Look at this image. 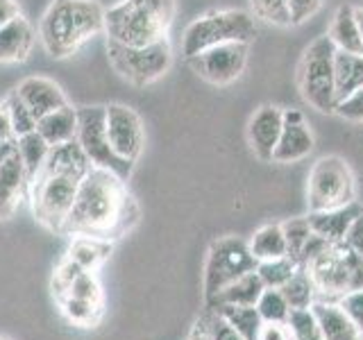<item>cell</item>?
<instances>
[{
	"instance_id": "6da1fadb",
	"label": "cell",
	"mask_w": 363,
	"mask_h": 340,
	"mask_svg": "<svg viewBox=\"0 0 363 340\" xmlns=\"http://www.w3.org/2000/svg\"><path fill=\"white\" fill-rule=\"evenodd\" d=\"M136 222V207L125 188V179L102 168H91L79 181L64 234L118 238Z\"/></svg>"
},
{
	"instance_id": "7a4b0ae2",
	"label": "cell",
	"mask_w": 363,
	"mask_h": 340,
	"mask_svg": "<svg viewBox=\"0 0 363 340\" xmlns=\"http://www.w3.org/2000/svg\"><path fill=\"white\" fill-rule=\"evenodd\" d=\"M100 32L105 9L98 0H52L39 21V41L52 60L73 57Z\"/></svg>"
},
{
	"instance_id": "3957f363",
	"label": "cell",
	"mask_w": 363,
	"mask_h": 340,
	"mask_svg": "<svg viewBox=\"0 0 363 340\" xmlns=\"http://www.w3.org/2000/svg\"><path fill=\"white\" fill-rule=\"evenodd\" d=\"M177 0H121L105 9L107 39L125 45H147L168 39Z\"/></svg>"
},
{
	"instance_id": "277c9868",
	"label": "cell",
	"mask_w": 363,
	"mask_h": 340,
	"mask_svg": "<svg viewBox=\"0 0 363 340\" xmlns=\"http://www.w3.org/2000/svg\"><path fill=\"white\" fill-rule=\"evenodd\" d=\"M257 37V23L243 9H220L198 16L182 34V55L193 57L220 43H250Z\"/></svg>"
},
{
	"instance_id": "5b68a950",
	"label": "cell",
	"mask_w": 363,
	"mask_h": 340,
	"mask_svg": "<svg viewBox=\"0 0 363 340\" xmlns=\"http://www.w3.org/2000/svg\"><path fill=\"white\" fill-rule=\"evenodd\" d=\"M304 268L309 270L320 302H338L352 290H363V259L345 243H332Z\"/></svg>"
},
{
	"instance_id": "8992f818",
	"label": "cell",
	"mask_w": 363,
	"mask_h": 340,
	"mask_svg": "<svg viewBox=\"0 0 363 340\" xmlns=\"http://www.w3.org/2000/svg\"><path fill=\"white\" fill-rule=\"evenodd\" d=\"M107 57L118 77L132 86H147L157 82L173 64V50H170L168 39L147 45H125L107 39Z\"/></svg>"
},
{
	"instance_id": "52a82bcc",
	"label": "cell",
	"mask_w": 363,
	"mask_h": 340,
	"mask_svg": "<svg viewBox=\"0 0 363 340\" xmlns=\"http://www.w3.org/2000/svg\"><path fill=\"white\" fill-rule=\"evenodd\" d=\"M334 55V43L329 41L327 34H323L304 50L298 68V84L304 102L325 113H332L336 109Z\"/></svg>"
},
{
	"instance_id": "ba28073f",
	"label": "cell",
	"mask_w": 363,
	"mask_h": 340,
	"mask_svg": "<svg viewBox=\"0 0 363 340\" xmlns=\"http://www.w3.org/2000/svg\"><path fill=\"white\" fill-rule=\"evenodd\" d=\"M309 211L338 209L357 202V181L350 166L336 154L320 157L309 173Z\"/></svg>"
},
{
	"instance_id": "9c48e42d",
	"label": "cell",
	"mask_w": 363,
	"mask_h": 340,
	"mask_svg": "<svg viewBox=\"0 0 363 340\" xmlns=\"http://www.w3.org/2000/svg\"><path fill=\"white\" fill-rule=\"evenodd\" d=\"M77 177L57 175V173H39L30 181V200L37 220L52 232H64L68 213L79 188Z\"/></svg>"
},
{
	"instance_id": "30bf717a",
	"label": "cell",
	"mask_w": 363,
	"mask_h": 340,
	"mask_svg": "<svg viewBox=\"0 0 363 340\" xmlns=\"http://www.w3.org/2000/svg\"><path fill=\"white\" fill-rule=\"evenodd\" d=\"M257 266L259 261L250 252V245L241 238L227 236L213 241L209 247L207 268H204V295H207V300L216 298L238 277L255 272Z\"/></svg>"
},
{
	"instance_id": "8fae6325",
	"label": "cell",
	"mask_w": 363,
	"mask_h": 340,
	"mask_svg": "<svg viewBox=\"0 0 363 340\" xmlns=\"http://www.w3.org/2000/svg\"><path fill=\"white\" fill-rule=\"evenodd\" d=\"M77 143L82 145L84 154L94 168L109 170V173L118 175L121 179L128 181L132 175L130 162L121 159L111 150L109 139H107V128H105V107L94 105V107H77Z\"/></svg>"
},
{
	"instance_id": "7c38bea8",
	"label": "cell",
	"mask_w": 363,
	"mask_h": 340,
	"mask_svg": "<svg viewBox=\"0 0 363 340\" xmlns=\"http://www.w3.org/2000/svg\"><path fill=\"white\" fill-rule=\"evenodd\" d=\"M247 45L250 43H220L189 57L186 62L193 73H198L204 82L225 86L243 75L247 64Z\"/></svg>"
},
{
	"instance_id": "4fadbf2b",
	"label": "cell",
	"mask_w": 363,
	"mask_h": 340,
	"mask_svg": "<svg viewBox=\"0 0 363 340\" xmlns=\"http://www.w3.org/2000/svg\"><path fill=\"white\" fill-rule=\"evenodd\" d=\"M105 128L111 150L125 162L134 164L141 157L145 143V132L139 113L128 105L111 102V105H105Z\"/></svg>"
},
{
	"instance_id": "5bb4252c",
	"label": "cell",
	"mask_w": 363,
	"mask_h": 340,
	"mask_svg": "<svg viewBox=\"0 0 363 340\" xmlns=\"http://www.w3.org/2000/svg\"><path fill=\"white\" fill-rule=\"evenodd\" d=\"M313 150V134L309 130L304 113L300 109H286L284 111V125L281 134L272 154V162L279 164H295L300 159L309 157Z\"/></svg>"
},
{
	"instance_id": "9a60e30c",
	"label": "cell",
	"mask_w": 363,
	"mask_h": 340,
	"mask_svg": "<svg viewBox=\"0 0 363 340\" xmlns=\"http://www.w3.org/2000/svg\"><path fill=\"white\" fill-rule=\"evenodd\" d=\"M26 193H30V179L14 145V150L0 159V218L14 215Z\"/></svg>"
},
{
	"instance_id": "2e32d148",
	"label": "cell",
	"mask_w": 363,
	"mask_h": 340,
	"mask_svg": "<svg viewBox=\"0 0 363 340\" xmlns=\"http://www.w3.org/2000/svg\"><path fill=\"white\" fill-rule=\"evenodd\" d=\"M281 125H284V111L275 105H264L250 118L247 139L255 154L259 159H264V162H272V154H275V147L281 134Z\"/></svg>"
},
{
	"instance_id": "e0dca14e",
	"label": "cell",
	"mask_w": 363,
	"mask_h": 340,
	"mask_svg": "<svg viewBox=\"0 0 363 340\" xmlns=\"http://www.w3.org/2000/svg\"><path fill=\"white\" fill-rule=\"evenodd\" d=\"M14 91H16V96L26 102V107L34 113L37 120L45 116V113L68 105V98L62 91V86L48 77H39V75L26 77L23 82H18Z\"/></svg>"
},
{
	"instance_id": "ac0fdd59",
	"label": "cell",
	"mask_w": 363,
	"mask_h": 340,
	"mask_svg": "<svg viewBox=\"0 0 363 340\" xmlns=\"http://www.w3.org/2000/svg\"><path fill=\"white\" fill-rule=\"evenodd\" d=\"M34 32L32 23L18 14L0 28V64H23L34 48Z\"/></svg>"
},
{
	"instance_id": "d6986e66",
	"label": "cell",
	"mask_w": 363,
	"mask_h": 340,
	"mask_svg": "<svg viewBox=\"0 0 363 340\" xmlns=\"http://www.w3.org/2000/svg\"><path fill=\"white\" fill-rule=\"evenodd\" d=\"M363 213V207L359 202L345 204L338 209H327V211H309V225L313 234L327 238L332 243H343L345 236L350 232V227L354 225V220Z\"/></svg>"
},
{
	"instance_id": "ffe728a7",
	"label": "cell",
	"mask_w": 363,
	"mask_h": 340,
	"mask_svg": "<svg viewBox=\"0 0 363 340\" xmlns=\"http://www.w3.org/2000/svg\"><path fill=\"white\" fill-rule=\"evenodd\" d=\"M91 168L94 166H91L89 157L84 154L82 145L77 143V139H73L62 145H52L39 173H57V175H71L77 179H84V175Z\"/></svg>"
},
{
	"instance_id": "44dd1931",
	"label": "cell",
	"mask_w": 363,
	"mask_h": 340,
	"mask_svg": "<svg viewBox=\"0 0 363 340\" xmlns=\"http://www.w3.org/2000/svg\"><path fill=\"white\" fill-rule=\"evenodd\" d=\"M311 313L315 315L318 327H320L325 340H363V334L336 302L318 300L311 306Z\"/></svg>"
},
{
	"instance_id": "7402d4cb",
	"label": "cell",
	"mask_w": 363,
	"mask_h": 340,
	"mask_svg": "<svg viewBox=\"0 0 363 340\" xmlns=\"http://www.w3.org/2000/svg\"><path fill=\"white\" fill-rule=\"evenodd\" d=\"M327 37L334 43L336 50L363 55V37H361V30L357 23L354 7H350V5L338 7V11L332 18V26H329Z\"/></svg>"
},
{
	"instance_id": "603a6c76",
	"label": "cell",
	"mask_w": 363,
	"mask_h": 340,
	"mask_svg": "<svg viewBox=\"0 0 363 340\" xmlns=\"http://www.w3.org/2000/svg\"><path fill=\"white\" fill-rule=\"evenodd\" d=\"M37 132L43 136L50 147L73 141L77 136V109L66 105L45 113V116L37 120Z\"/></svg>"
},
{
	"instance_id": "cb8c5ba5",
	"label": "cell",
	"mask_w": 363,
	"mask_h": 340,
	"mask_svg": "<svg viewBox=\"0 0 363 340\" xmlns=\"http://www.w3.org/2000/svg\"><path fill=\"white\" fill-rule=\"evenodd\" d=\"M266 290L264 281L259 279L257 270L255 272H247V275L238 277L236 281H232L230 286L223 288L216 298L207 300L209 302V309H218V306L225 304H234V306H257L261 293Z\"/></svg>"
},
{
	"instance_id": "d4e9b609",
	"label": "cell",
	"mask_w": 363,
	"mask_h": 340,
	"mask_svg": "<svg viewBox=\"0 0 363 340\" xmlns=\"http://www.w3.org/2000/svg\"><path fill=\"white\" fill-rule=\"evenodd\" d=\"M334 84L336 105L363 86V55L336 50L334 55Z\"/></svg>"
},
{
	"instance_id": "484cf974",
	"label": "cell",
	"mask_w": 363,
	"mask_h": 340,
	"mask_svg": "<svg viewBox=\"0 0 363 340\" xmlns=\"http://www.w3.org/2000/svg\"><path fill=\"white\" fill-rule=\"evenodd\" d=\"M109 241L105 238H96V236H75L71 249H68V259L75 261V264L86 270V272H94L102 261L109 256Z\"/></svg>"
},
{
	"instance_id": "4316f807",
	"label": "cell",
	"mask_w": 363,
	"mask_h": 340,
	"mask_svg": "<svg viewBox=\"0 0 363 340\" xmlns=\"http://www.w3.org/2000/svg\"><path fill=\"white\" fill-rule=\"evenodd\" d=\"M218 311L225 322L230 324L236 334H241L245 340H259L261 336V329H264V320L257 311V306H234V304H225L218 306Z\"/></svg>"
},
{
	"instance_id": "83f0119b",
	"label": "cell",
	"mask_w": 363,
	"mask_h": 340,
	"mask_svg": "<svg viewBox=\"0 0 363 340\" xmlns=\"http://www.w3.org/2000/svg\"><path fill=\"white\" fill-rule=\"evenodd\" d=\"M281 295L286 298L291 311H304V309H311L313 302L318 300V290H315V283L309 275V270L304 266L298 268V272L284 283L279 288Z\"/></svg>"
},
{
	"instance_id": "f1b7e54d",
	"label": "cell",
	"mask_w": 363,
	"mask_h": 340,
	"mask_svg": "<svg viewBox=\"0 0 363 340\" xmlns=\"http://www.w3.org/2000/svg\"><path fill=\"white\" fill-rule=\"evenodd\" d=\"M16 152L21 157V164L26 168L28 173V179L32 181L34 177L39 175V170L43 168L45 164V157L50 152V145L45 143L43 136L34 130L30 134H23L16 139Z\"/></svg>"
},
{
	"instance_id": "f546056e",
	"label": "cell",
	"mask_w": 363,
	"mask_h": 340,
	"mask_svg": "<svg viewBox=\"0 0 363 340\" xmlns=\"http://www.w3.org/2000/svg\"><path fill=\"white\" fill-rule=\"evenodd\" d=\"M250 252L255 254L257 261H270V259H279L286 256V238H284L281 225H266L252 236V241L247 243Z\"/></svg>"
},
{
	"instance_id": "4dcf8cb0",
	"label": "cell",
	"mask_w": 363,
	"mask_h": 340,
	"mask_svg": "<svg viewBox=\"0 0 363 340\" xmlns=\"http://www.w3.org/2000/svg\"><path fill=\"white\" fill-rule=\"evenodd\" d=\"M300 264L293 256H279V259H270V261H259L257 266V275L264 281L266 288H281L295 272H298Z\"/></svg>"
},
{
	"instance_id": "1f68e13d",
	"label": "cell",
	"mask_w": 363,
	"mask_h": 340,
	"mask_svg": "<svg viewBox=\"0 0 363 340\" xmlns=\"http://www.w3.org/2000/svg\"><path fill=\"white\" fill-rule=\"evenodd\" d=\"M257 311L264 324H289L291 306L279 288H266L257 302Z\"/></svg>"
},
{
	"instance_id": "d6a6232c",
	"label": "cell",
	"mask_w": 363,
	"mask_h": 340,
	"mask_svg": "<svg viewBox=\"0 0 363 340\" xmlns=\"http://www.w3.org/2000/svg\"><path fill=\"white\" fill-rule=\"evenodd\" d=\"M193 336L200 340H245L241 334H236L234 329L225 322V317L218 311H213V309L204 311V315L196 324Z\"/></svg>"
},
{
	"instance_id": "836d02e7",
	"label": "cell",
	"mask_w": 363,
	"mask_h": 340,
	"mask_svg": "<svg viewBox=\"0 0 363 340\" xmlns=\"http://www.w3.org/2000/svg\"><path fill=\"white\" fill-rule=\"evenodd\" d=\"M60 304H62V311L68 320H71L73 324H79V327H91L100 315V304L77 300V298H73V295H64V298L60 300Z\"/></svg>"
},
{
	"instance_id": "e575fe53",
	"label": "cell",
	"mask_w": 363,
	"mask_h": 340,
	"mask_svg": "<svg viewBox=\"0 0 363 340\" xmlns=\"http://www.w3.org/2000/svg\"><path fill=\"white\" fill-rule=\"evenodd\" d=\"M281 232H284V238H286L289 256H293L300 264L302 249H304L306 243H309V238L313 234L311 225H309V218H295L291 222H284L281 225Z\"/></svg>"
},
{
	"instance_id": "d590c367",
	"label": "cell",
	"mask_w": 363,
	"mask_h": 340,
	"mask_svg": "<svg viewBox=\"0 0 363 340\" xmlns=\"http://www.w3.org/2000/svg\"><path fill=\"white\" fill-rule=\"evenodd\" d=\"M5 107L9 111V120H11V128H14L16 139L23 134H30L37 130V118H34V113L26 107V102L16 96V91H11L7 96Z\"/></svg>"
},
{
	"instance_id": "8d00e7d4",
	"label": "cell",
	"mask_w": 363,
	"mask_h": 340,
	"mask_svg": "<svg viewBox=\"0 0 363 340\" xmlns=\"http://www.w3.org/2000/svg\"><path fill=\"white\" fill-rule=\"evenodd\" d=\"M252 11L272 26L286 28L293 26L291 23V11H289V0H250Z\"/></svg>"
},
{
	"instance_id": "74e56055",
	"label": "cell",
	"mask_w": 363,
	"mask_h": 340,
	"mask_svg": "<svg viewBox=\"0 0 363 340\" xmlns=\"http://www.w3.org/2000/svg\"><path fill=\"white\" fill-rule=\"evenodd\" d=\"M289 329L293 340H325L320 327H318L315 315L311 313V309L304 311H291L289 317Z\"/></svg>"
},
{
	"instance_id": "f35d334b",
	"label": "cell",
	"mask_w": 363,
	"mask_h": 340,
	"mask_svg": "<svg viewBox=\"0 0 363 340\" xmlns=\"http://www.w3.org/2000/svg\"><path fill=\"white\" fill-rule=\"evenodd\" d=\"M66 295H73V298H77V300L94 302V304H100V300H102V290H100V283H98L96 275H94V272H86V270L82 272V275H77L73 279V283L68 286Z\"/></svg>"
},
{
	"instance_id": "ab89813d",
	"label": "cell",
	"mask_w": 363,
	"mask_h": 340,
	"mask_svg": "<svg viewBox=\"0 0 363 340\" xmlns=\"http://www.w3.org/2000/svg\"><path fill=\"white\" fill-rule=\"evenodd\" d=\"M334 113L352 123H363V86L357 89L354 94H350L345 100H340Z\"/></svg>"
},
{
	"instance_id": "60d3db41",
	"label": "cell",
	"mask_w": 363,
	"mask_h": 340,
	"mask_svg": "<svg viewBox=\"0 0 363 340\" xmlns=\"http://www.w3.org/2000/svg\"><path fill=\"white\" fill-rule=\"evenodd\" d=\"M336 304L343 309V313L350 317L352 322H354V327L363 334V290H352V293L343 295V298H340Z\"/></svg>"
},
{
	"instance_id": "b9f144b4",
	"label": "cell",
	"mask_w": 363,
	"mask_h": 340,
	"mask_svg": "<svg viewBox=\"0 0 363 340\" xmlns=\"http://www.w3.org/2000/svg\"><path fill=\"white\" fill-rule=\"evenodd\" d=\"M325 0H289V11H291V23L293 26H300L313 18L318 11H320Z\"/></svg>"
},
{
	"instance_id": "7bdbcfd3",
	"label": "cell",
	"mask_w": 363,
	"mask_h": 340,
	"mask_svg": "<svg viewBox=\"0 0 363 340\" xmlns=\"http://www.w3.org/2000/svg\"><path fill=\"white\" fill-rule=\"evenodd\" d=\"M343 243L352 249V252L363 259V213L354 220V225L350 227V232H347Z\"/></svg>"
},
{
	"instance_id": "ee69618b",
	"label": "cell",
	"mask_w": 363,
	"mask_h": 340,
	"mask_svg": "<svg viewBox=\"0 0 363 340\" xmlns=\"http://www.w3.org/2000/svg\"><path fill=\"white\" fill-rule=\"evenodd\" d=\"M259 340H293L289 324H264Z\"/></svg>"
},
{
	"instance_id": "f6af8a7d",
	"label": "cell",
	"mask_w": 363,
	"mask_h": 340,
	"mask_svg": "<svg viewBox=\"0 0 363 340\" xmlns=\"http://www.w3.org/2000/svg\"><path fill=\"white\" fill-rule=\"evenodd\" d=\"M9 141H16V136L9 120V111L3 102V105H0V143H9Z\"/></svg>"
},
{
	"instance_id": "bcb514c9",
	"label": "cell",
	"mask_w": 363,
	"mask_h": 340,
	"mask_svg": "<svg viewBox=\"0 0 363 340\" xmlns=\"http://www.w3.org/2000/svg\"><path fill=\"white\" fill-rule=\"evenodd\" d=\"M21 14V7L16 0H0V28L9 23L11 18H16Z\"/></svg>"
},
{
	"instance_id": "7dc6e473",
	"label": "cell",
	"mask_w": 363,
	"mask_h": 340,
	"mask_svg": "<svg viewBox=\"0 0 363 340\" xmlns=\"http://www.w3.org/2000/svg\"><path fill=\"white\" fill-rule=\"evenodd\" d=\"M357 11V23H359V30H361V37H363V7L354 9Z\"/></svg>"
},
{
	"instance_id": "c3c4849f",
	"label": "cell",
	"mask_w": 363,
	"mask_h": 340,
	"mask_svg": "<svg viewBox=\"0 0 363 340\" xmlns=\"http://www.w3.org/2000/svg\"><path fill=\"white\" fill-rule=\"evenodd\" d=\"M0 340H11V338H7V336H0Z\"/></svg>"
},
{
	"instance_id": "681fc988",
	"label": "cell",
	"mask_w": 363,
	"mask_h": 340,
	"mask_svg": "<svg viewBox=\"0 0 363 340\" xmlns=\"http://www.w3.org/2000/svg\"><path fill=\"white\" fill-rule=\"evenodd\" d=\"M191 340H200V338H196V336H193V338H191Z\"/></svg>"
}]
</instances>
